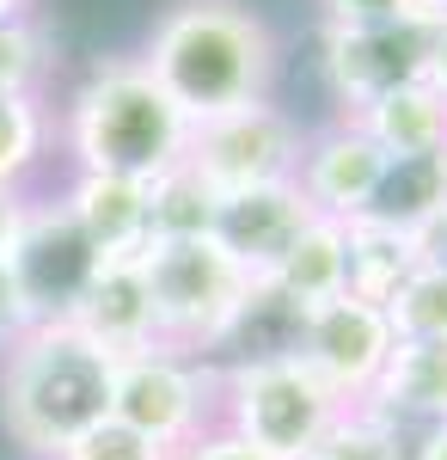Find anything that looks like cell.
<instances>
[{"label":"cell","instance_id":"cell-8","mask_svg":"<svg viewBox=\"0 0 447 460\" xmlns=\"http://www.w3.org/2000/svg\"><path fill=\"white\" fill-rule=\"evenodd\" d=\"M319 62H325L331 99L344 105V117H355L386 93L429 80V19H416V25H325Z\"/></svg>","mask_w":447,"mask_h":460},{"label":"cell","instance_id":"cell-27","mask_svg":"<svg viewBox=\"0 0 447 460\" xmlns=\"http://www.w3.org/2000/svg\"><path fill=\"white\" fill-rule=\"evenodd\" d=\"M429 19L423 0H325V25H416Z\"/></svg>","mask_w":447,"mask_h":460},{"label":"cell","instance_id":"cell-13","mask_svg":"<svg viewBox=\"0 0 447 460\" xmlns=\"http://www.w3.org/2000/svg\"><path fill=\"white\" fill-rule=\"evenodd\" d=\"M68 325L99 344L104 356H136L160 344V325H153V301H147V277H141V258H110L99 264L92 288L80 295V307L68 314Z\"/></svg>","mask_w":447,"mask_h":460},{"label":"cell","instance_id":"cell-16","mask_svg":"<svg viewBox=\"0 0 447 460\" xmlns=\"http://www.w3.org/2000/svg\"><path fill=\"white\" fill-rule=\"evenodd\" d=\"M344 252H349V295H355V301H374V307H392L399 288L429 264L423 234L386 227V221H374V215L344 221Z\"/></svg>","mask_w":447,"mask_h":460},{"label":"cell","instance_id":"cell-23","mask_svg":"<svg viewBox=\"0 0 447 460\" xmlns=\"http://www.w3.org/2000/svg\"><path fill=\"white\" fill-rule=\"evenodd\" d=\"M49 74H56V49L37 13L0 19V99H43Z\"/></svg>","mask_w":447,"mask_h":460},{"label":"cell","instance_id":"cell-25","mask_svg":"<svg viewBox=\"0 0 447 460\" xmlns=\"http://www.w3.org/2000/svg\"><path fill=\"white\" fill-rule=\"evenodd\" d=\"M301 460H399V455H392L386 429H380L362 405H344V411L331 418V429H325Z\"/></svg>","mask_w":447,"mask_h":460},{"label":"cell","instance_id":"cell-18","mask_svg":"<svg viewBox=\"0 0 447 460\" xmlns=\"http://www.w3.org/2000/svg\"><path fill=\"white\" fill-rule=\"evenodd\" d=\"M368 215L405 234H429L447 221V154H423V160H386Z\"/></svg>","mask_w":447,"mask_h":460},{"label":"cell","instance_id":"cell-6","mask_svg":"<svg viewBox=\"0 0 447 460\" xmlns=\"http://www.w3.org/2000/svg\"><path fill=\"white\" fill-rule=\"evenodd\" d=\"M110 418L129 424L136 436L184 455L203 429L221 424V375L215 362L178 350H136L117 362V393H110Z\"/></svg>","mask_w":447,"mask_h":460},{"label":"cell","instance_id":"cell-34","mask_svg":"<svg viewBox=\"0 0 447 460\" xmlns=\"http://www.w3.org/2000/svg\"><path fill=\"white\" fill-rule=\"evenodd\" d=\"M423 6H429V19H435V13H447V0H423Z\"/></svg>","mask_w":447,"mask_h":460},{"label":"cell","instance_id":"cell-17","mask_svg":"<svg viewBox=\"0 0 447 460\" xmlns=\"http://www.w3.org/2000/svg\"><path fill=\"white\" fill-rule=\"evenodd\" d=\"M386 160H423V154H447V99L423 80L405 93H386L368 111L349 117Z\"/></svg>","mask_w":447,"mask_h":460},{"label":"cell","instance_id":"cell-2","mask_svg":"<svg viewBox=\"0 0 447 460\" xmlns=\"http://www.w3.org/2000/svg\"><path fill=\"white\" fill-rule=\"evenodd\" d=\"M117 356L86 344L68 319H37L31 332L0 356V429L19 455L62 460L110 418Z\"/></svg>","mask_w":447,"mask_h":460},{"label":"cell","instance_id":"cell-29","mask_svg":"<svg viewBox=\"0 0 447 460\" xmlns=\"http://www.w3.org/2000/svg\"><path fill=\"white\" fill-rule=\"evenodd\" d=\"M178 460H270V455H258L245 436H233L227 424H215V429H203V436H197Z\"/></svg>","mask_w":447,"mask_h":460},{"label":"cell","instance_id":"cell-28","mask_svg":"<svg viewBox=\"0 0 447 460\" xmlns=\"http://www.w3.org/2000/svg\"><path fill=\"white\" fill-rule=\"evenodd\" d=\"M37 325V314H31V301H25V288H19V277H13V264L0 258V356L13 350L25 332Z\"/></svg>","mask_w":447,"mask_h":460},{"label":"cell","instance_id":"cell-12","mask_svg":"<svg viewBox=\"0 0 447 460\" xmlns=\"http://www.w3.org/2000/svg\"><path fill=\"white\" fill-rule=\"evenodd\" d=\"M380 172H386V154H380L349 117H337V123H325V129L307 136L294 184H301V197H307L319 215L355 221V215H368V197H374Z\"/></svg>","mask_w":447,"mask_h":460},{"label":"cell","instance_id":"cell-9","mask_svg":"<svg viewBox=\"0 0 447 460\" xmlns=\"http://www.w3.org/2000/svg\"><path fill=\"white\" fill-rule=\"evenodd\" d=\"M6 264H13V277H19L37 319H68L80 307V295L92 288L104 258L80 234V221L62 209V197H31L25 227H19V240L6 252Z\"/></svg>","mask_w":447,"mask_h":460},{"label":"cell","instance_id":"cell-11","mask_svg":"<svg viewBox=\"0 0 447 460\" xmlns=\"http://www.w3.org/2000/svg\"><path fill=\"white\" fill-rule=\"evenodd\" d=\"M312 221H319V209L301 197V184H264V190L221 197V215H215L208 240L227 252L251 283H270Z\"/></svg>","mask_w":447,"mask_h":460},{"label":"cell","instance_id":"cell-30","mask_svg":"<svg viewBox=\"0 0 447 460\" xmlns=\"http://www.w3.org/2000/svg\"><path fill=\"white\" fill-rule=\"evenodd\" d=\"M25 209H31V197H25V190H0V258H6V252H13V240H19Z\"/></svg>","mask_w":447,"mask_h":460},{"label":"cell","instance_id":"cell-14","mask_svg":"<svg viewBox=\"0 0 447 460\" xmlns=\"http://www.w3.org/2000/svg\"><path fill=\"white\" fill-rule=\"evenodd\" d=\"M62 209L80 221V234L99 246V258H141L153 246L147 227V184L141 178H117V172H68V184L56 190Z\"/></svg>","mask_w":447,"mask_h":460},{"label":"cell","instance_id":"cell-20","mask_svg":"<svg viewBox=\"0 0 447 460\" xmlns=\"http://www.w3.org/2000/svg\"><path fill=\"white\" fill-rule=\"evenodd\" d=\"M301 325L307 314L282 295L276 283H251L233 332L221 338L215 362H270V356H301Z\"/></svg>","mask_w":447,"mask_h":460},{"label":"cell","instance_id":"cell-4","mask_svg":"<svg viewBox=\"0 0 447 460\" xmlns=\"http://www.w3.org/2000/svg\"><path fill=\"white\" fill-rule=\"evenodd\" d=\"M141 277H147V301L160 325V350L215 362L221 338L233 332L251 295V277L215 240H153L141 252Z\"/></svg>","mask_w":447,"mask_h":460},{"label":"cell","instance_id":"cell-5","mask_svg":"<svg viewBox=\"0 0 447 460\" xmlns=\"http://www.w3.org/2000/svg\"><path fill=\"white\" fill-rule=\"evenodd\" d=\"M215 375H221V424L270 460H301L344 411V399L301 356L215 362Z\"/></svg>","mask_w":447,"mask_h":460},{"label":"cell","instance_id":"cell-19","mask_svg":"<svg viewBox=\"0 0 447 460\" xmlns=\"http://www.w3.org/2000/svg\"><path fill=\"white\" fill-rule=\"evenodd\" d=\"M301 314L312 307H325V301H337L349 288V252H344V221H331V215H319L307 234L294 240V252L282 258V270L270 277Z\"/></svg>","mask_w":447,"mask_h":460},{"label":"cell","instance_id":"cell-22","mask_svg":"<svg viewBox=\"0 0 447 460\" xmlns=\"http://www.w3.org/2000/svg\"><path fill=\"white\" fill-rule=\"evenodd\" d=\"M49 99H0V190H25V178L49 160Z\"/></svg>","mask_w":447,"mask_h":460},{"label":"cell","instance_id":"cell-7","mask_svg":"<svg viewBox=\"0 0 447 460\" xmlns=\"http://www.w3.org/2000/svg\"><path fill=\"white\" fill-rule=\"evenodd\" d=\"M301 147H307V129L276 99H258V105L197 123L184 160L203 172L215 197H240V190H264V184H294Z\"/></svg>","mask_w":447,"mask_h":460},{"label":"cell","instance_id":"cell-31","mask_svg":"<svg viewBox=\"0 0 447 460\" xmlns=\"http://www.w3.org/2000/svg\"><path fill=\"white\" fill-rule=\"evenodd\" d=\"M429 86L447 99V13L429 19Z\"/></svg>","mask_w":447,"mask_h":460},{"label":"cell","instance_id":"cell-1","mask_svg":"<svg viewBox=\"0 0 447 460\" xmlns=\"http://www.w3.org/2000/svg\"><path fill=\"white\" fill-rule=\"evenodd\" d=\"M141 68L197 129L208 117L270 99L282 43L245 0H172L141 43Z\"/></svg>","mask_w":447,"mask_h":460},{"label":"cell","instance_id":"cell-10","mask_svg":"<svg viewBox=\"0 0 447 460\" xmlns=\"http://www.w3.org/2000/svg\"><path fill=\"white\" fill-rule=\"evenodd\" d=\"M392 350H399V332H392L386 307L355 301L349 288L337 301L312 307L307 325H301V362H307L344 405H362V399L374 393V381H380V368L392 362Z\"/></svg>","mask_w":447,"mask_h":460},{"label":"cell","instance_id":"cell-3","mask_svg":"<svg viewBox=\"0 0 447 460\" xmlns=\"http://www.w3.org/2000/svg\"><path fill=\"white\" fill-rule=\"evenodd\" d=\"M62 142L74 154V172H117L153 184L184 160L190 117L160 93V80L141 68V56H104L68 93Z\"/></svg>","mask_w":447,"mask_h":460},{"label":"cell","instance_id":"cell-15","mask_svg":"<svg viewBox=\"0 0 447 460\" xmlns=\"http://www.w3.org/2000/svg\"><path fill=\"white\" fill-rule=\"evenodd\" d=\"M362 405H368L374 418H392V424H411V429L447 424V344L399 338L392 362L380 368L374 393H368Z\"/></svg>","mask_w":447,"mask_h":460},{"label":"cell","instance_id":"cell-33","mask_svg":"<svg viewBox=\"0 0 447 460\" xmlns=\"http://www.w3.org/2000/svg\"><path fill=\"white\" fill-rule=\"evenodd\" d=\"M13 13H31V0H0V19H13Z\"/></svg>","mask_w":447,"mask_h":460},{"label":"cell","instance_id":"cell-24","mask_svg":"<svg viewBox=\"0 0 447 460\" xmlns=\"http://www.w3.org/2000/svg\"><path fill=\"white\" fill-rule=\"evenodd\" d=\"M399 338L416 344H447V258H429L411 283L399 288V301L386 307Z\"/></svg>","mask_w":447,"mask_h":460},{"label":"cell","instance_id":"cell-26","mask_svg":"<svg viewBox=\"0 0 447 460\" xmlns=\"http://www.w3.org/2000/svg\"><path fill=\"white\" fill-rule=\"evenodd\" d=\"M62 460H178V455H172V448H160V442H147V436H136L129 424L104 418V424L86 429Z\"/></svg>","mask_w":447,"mask_h":460},{"label":"cell","instance_id":"cell-21","mask_svg":"<svg viewBox=\"0 0 447 460\" xmlns=\"http://www.w3.org/2000/svg\"><path fill=\"white\" fill-rule=\"evenodd\" d=\"M215 215H221V197L203 184V172L190 160H178L172 172H160L147 184V227H153V240H208Z\"/></svg>","mask_w":447,"mask_h":460},{"label":"cell","instance_id":"cell-32","mask_svg":"<svg viewBox=\"0 0 447 460\" xmlns=\"http://www.w3.org/2000/svg\"><path fill=\"white\" fill-rule=\"evenodd\" d=\"M416 460H447V424H435V429H429V442L416 448Z\"/></svg>","mask_w":447,"mask_h":460}]
</instances>
